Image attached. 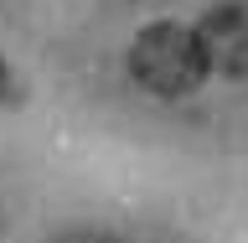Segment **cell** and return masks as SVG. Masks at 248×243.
<instances>
[{"mask_svg": "<svg viewBox=\"0 0 248 243\" xmlns=\"http://www.w3.org/2000/svg\"><path fill=\"white\" fill-rule=\"evenodd\" d=\"M212 73L207 52L197 42V26H176V21H155L129 42V78L140 88L160 93V98H181Z\"/></svg>", "mask_w": 248, "mask_h": 243, "instance_id": "1", "label": "cell"}, {"mask_svg": "<svg viewBox=\"0 0 248 243\" xmlns=\"http://www.w3.org/2000/svg\"><path fill=\"white\" fill-rule=\"evenodd\" d=\"M5 83H11V73L0 67V98H16V88H5Z\"/></svg>", "mask_w": 248, "mask_h": 243, "instance_id": "3", "label": "cell"}, {"mask_svg": "<svg viewBox=\"0 0 248 243\" xmlns=\"http://www.w3.org/2000/svg\"><path fill=\"white\" fill-rule=\"evenodd\" d=\"M197 42L207 67L222 78H248V0H228L197 21Z\"/></svg>", "mask_w": 248, "mask_h": 243, "instance_id": "2", "label": "cell"}]
</instances>
